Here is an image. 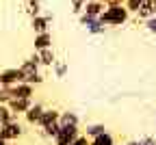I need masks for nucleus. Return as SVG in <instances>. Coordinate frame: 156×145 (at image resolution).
I'll list each match as a JSON object with an SVG mask.
<instances>
[{
    "label": "nucleus",
    "mask_w": 156,
    "mask_h": 145,
    "mask_svg": "<svg viewBox=\"0 0 156 145\" xmlns=\"http://www.w3.org/2000/svg\"><path fill=\"white\" fill-rule=\"evenodd\" d=\"M100 19L108 26V28H119L130 19V11L126 9L124 2H108L106 9L102 11Z\"/></svg>",
    "instance_id": "nucleus-1"
},
{
    "label": "nucleus",
    "mask_w": 156,
    "mask_h": 145,
    "mask_svg": "<svg viewBox=\"0 0 156 145\" xmlns=\"http://www.w3.org/2000/svg\"><path fill=\"white\" fill-rule=\"evenodd\" d=\"M41 65H39L37 61V54H33L30 58L22 61V65H20V74H22V82H30V85H41L44 82V74L41 69H39Z\"/></svg>",
    "instance_id": "nucleus-2"
},
{
    "label": "nucleus",
    "mask_w": 156,
    "mask_h": 145,
    "mask_svg": "<svg viewBox=\"0 0 156 145\" xmlns=\"http://www.w3.org/2000/svg\"><path fill=\"white\" fill-rule=\"evenodd\" d=\"M80 134H83L80 126H61L52 141H54V145H72Z\"/></svg>",
    "instance_id": "nucleus-3"
},
{
    "label": "nucleus",
    "mask_w": 156,
    "mask_h": 145,
    "mask_svg": "<svg viewBox=\"0 0 156 145\" xmlns=\"http://www.w3.org/2000/svg\"><path fill=\"white\" fill-rule=\"evenodd\" d=\"M80 26H85V30L89 35H104V30L108 28L100 17H93L87 13H80Z\"/></svg>",
    "instance_id": "nucleus-4"
},
{
    "label": "nucleus",
    "mask_w": 156,
    "mask_h": 145,
    "mask_svg": "<svg viewBox=\"0 0 156 145\" xmlns=\"http://www.w3.org/2000/svg\"><path fill=\"white\" fill-rule=\"evenodd\" d=\"M17 82H22V74H20V67H7L0 72V85L2 87H13Z\"/></svg>",
    "instance_id": "nucleus-5"
},
{
    "label": "nucleus",
    "mask_w": 156,
    "mask_h": 145,
    "mask_svg": "<svg viewBox=\"0 0 156 145\" xmlns=\"http://www.w3.org/2000/svg\"><path fill=\"white\" fill-rule=\"evenodd\" d=\"M22 123H20L17 119H11L9 123H5V126H0V134H2L7 141H13V139H20L22 136Z\"/></svg>",
    "instance_id": "nucleus-6"
},
{
    "label": "nucleus",
    "mask_w": 156,
    "mask_h": 145,
    "mask_svg": "<svg viewBox=\"0 0 156 145\" xmlns=\"http://www.w3.org/2000/svg\"><path fill=\"white\" fill-rule=\"evenodd\" d=\"M50 24H52V15H35V17H30V26H33V30L35 33H46V30H50Z\"/></svg>",
    "instance_id": "nucleus-7"
},
{
    "label": "nucleus",
    "mask_w": 156,
    "mask_h": 145,
    "mask_svg": "<svg viewBox=\"0 0 156 145\" xmlns=\"http://www.w3.org/2000/svg\"><path fill=\"white\" fill-rule=\"evenodd\" d=\"M44 111H46V106H44V104H39V102H33V106L24 113L26 123H30V126H37L39 119H41V115H44Z\"/></svg>",
    "instance_id": "nucleus-8"
},
{
    "label": "nucleus",
    "mask_w": 156,
    "mask_h": 145,
    "mask_svg": "<svg viewBox=\"0 0 156 145\" xmlns=\"http://www.w3.org/2000/svg\"><path fill=\"white\" fill-rule=\"evenodd\" d=\"M30 106H33V100H28V97H13L9 102V108L13 115H24Z\"/></svg>",
    "instance_id": "nucleus-9"
},
{
    "label": "nucleus",
    "mask_w": 156,
    "mask_h": 145,
    "mask_svg": "<svg viewBox=\"0 0 156 145\" xmlns=\"http://www.w3.org/2000/svg\"><path fill=\"white\" fill-rule=\"evenodd\" d=\"M37 54V61H39V65H44V67H52L54 65V61H56V54L52 48H44V50H35Z\"/></svg>",
    "instance_id": "nucleus-10"
},
{
    "label": "nucleus",
    "mask_w": 156,
    "mask_h": 145,
    "mask_svg": "<svg viewBox=\"0 0 156 145\" xmlns=\"http://www.w3.org/2000/svg\"><path fill=\"white\" fill-rule=\"evenodd\" d=\"M33 95H35V85H30V82H17V85H13V97L33 100Z\"/></svg>",
    "instance_id": "nucleus-11"
},
{
    "label": "nucleus",
    "mask_w": 156,
    "mask_h": 145,
    "mask_svg": "<svg viewBox=\"0 0 156 145\" xmlns=\"http://www.w3.org/2000/svg\"><path fill=\"white\" fill-rule=\"evenodd\" d=\"M104 9H106V2H102V0H87V2H85V9H83V13L93 15V17H100Z\"/></svg>",
    "instance_id": "nucleus-12"
},
{
    "label": "nucleus",
    "mask_w": 156,
    "mask_h": 145,
    "mask_svg": "<svg viewBox=\"0 0 156 145\" xmlns=\"http://www.w3.org/2000/svg\"><path fill=\"white\" fill-rule=\"evenodd\" d=\"M35 50H44V48H52V33H35V41H33Z\"/></svg>",
    "instance_id": "nucleus-13"
},
{
    "label": "nucleus",
    "mask_w": 156,
    "mask_h": 145,
    "mask_svg": "<svg viewBox=\"0 0 156 145\" xmlns=\"http://www.w3.org/2000/svg\"><path fill=\"white\" fill-rule=\"evenodd\" d=\"M152 15H156V2L154 0H143V5L139 7V11H136V17L145 22V19L152 17Z\"/></svg>",
    "instance_id": "nucleus-14"
},
{
    "label": "nucleus",
    "mask_w": 156,
    "mask_h": 145,
    "mask_svg": "<svg viewBox=\"0 0 156 145\" xmlns=\"http://www.w3.org/2000/svg\"><path fill=\"white\" fill-rule=\"evenodd\" d=\"M67 72H69V63H67V61H63V58H56L54 65H52L54 78H56V80H63V78L67 76Z\"/></svg>",
    "instance_id": "nucleus-15"
},
{
    "label": "nucleus",
    "mask_w": 156,
    "mask_h": 145,
    "mask_svg": "<svg viewBox=\"0 0 156 145\" xmlns=\"http://www.w3.org/2000/svg\"><path fill=\"white\" fill-rule=\"evenodd\" d=\"M58 117H61V111H56V108H46L37 126H39V128H44V126H48V123H54V121H58Z\"/></svg>",
    "instance_id": "nucleus-16"
},
{
    "label": "nucleus",
    "mask_w": 156,
    "mask_h": 145,
    "mask_svg": "<svg viewBox=\"0 0 156 145\" xmlns=\"http://www.w3.org/2000/svg\"><path fill=\"white\" fill-rule=\"evenodd\" d=\"M58 123H61V126H80V119H78V115L74 111H61Z\"/></svg>",
    "instance_id": "nucleus-17"
},
{
    "label": "nucleus",
    "mask_w": 156,
    "mask_h": 145,
    "mask_svg": "<svg viewBox=\"0 0 156 145\" xmlns=\"http://www.w3.org/2000/svg\"><path fill=\"white\" fill-rule=\"evenodd\" d=\"M89 145H115V136H113V134L106 130V132H102V134L93 136Z\"/></svg>",
    "instance_id": "nucleus-18"
},
{
    "label": "nucleus",
    "mask_w": 156,
    "mask_h": 145,
    "mask_svg": "<svg viewBox=\"0 0 156 145\" xmlns=\"http://www.w3.org/2000/svg\"><path fill=\"white\" fill-rule=\"evenodd\" d=\"M102 132H106V126H104V123H87V128H85V134H87L89 139L102 134Z\"/></svg>",
    "instance_id": "nucleus-19"
},
{
    "label": "nucleus",
    "mask_w": 156,
    "mask_h": 145,
    "mask_svg": "<svg viewBox=\"0 0 156 145\" xmlns=\"http://www.w3.org/2000/svg\"><path fill=\"white\" fill-rule=\"evenodd\" d=\"M11 119H15V115L11 113L9 104H0V126H5V123H9Z\"/></svg>",
    "instance_id": "nucleus-20"
},
{
    "label": "nucleus",
    "mask_w": 156,
    "mask_h": 145,
    "mask_svg": "<svg viewBox=\"0 0 156 145\" xmlns=\"http://www.w3.org/2000/svg\"><path fill=\"white\" fill-rule=\"evenodd\" d=\"M13 100V87H2L0 85V104H9Z\"/></svg>",
    "instance_id": "nucleus-21"
},
{
    "label": "nucleus",
    "mask_w": 156,
    "mask_h": 145,
    "mask_svg": "<svg viewBox=\"0 0 156 145\" xmlns=\"http://www.w3.org/2000/svg\"><path fill=\"white\" fill-rule=\"evenodd\" d=\"M26 13L30 17L39 15V13H41V2H37V0H28V2H26Z\"/></svg>",
    "instance_id": "nucleus-22"
},
{
    "label": "nucleus",
    "mask_w": 156,
    "mask_h": 145,
    "mask_svg": "<svg viewBox=\"0 0 156 145\" xmlns=\"http://www.w3.org/2000/svg\"><path fill=\"white\" fill-rule=\"evenodd\" d=\"M58 128H61V123L54 121V123H48V126H44V128H41V132H44L46 136L54 139V136H56V132H58Z\"/></svg>",
    "instance_id": "nucleus-23"
},
{
    "label": "nucleus",
    "mask_w": 156,
    "mask_h": 145,
    "mask_svg": "<svg viewBox=\"0 0 156 145\" xmlns=\"http://www.w3.org/2000/svg\"><path fill=\"white\" fill-rule=\"evenodd\" d=\"M124 5H126V9H128L130 13H134V15H136L139 7L143 5V0H124Z\"/></svg>",
    "instance_id": "nucleus-24"
},
{
    "label": "nucleus",
    "mask_w": 156,
    "mask_h": 145,
    "mask_svg": "<svg viewBox=\"0 0 156 145\" xmlns=\"http://www.w3.org/2000/svg\"><path fill=\"white\" fill-rule=\"evenodd\" d=\"M143 26H145V30L147 33H152V35H156V15H152V17H147L145 22H143Z\"/></svg>",
    "instance_id": "nucleus-25"
},
{
    "label": "nucleus",
    "mask_w": 156,
    "mask_h": 145,
    "mask_svg": "<svg viewBox=\"0 0 156 145\" xmlns=\"http://www.w3.org/2000/svg\"><path fill=\"white\" fill-rule=\"evenodd\" d=\"M69 2H72V11L80 15L83 9H85V2H87V0H69Z\"/></svg>",
    "instance_id": "nucleus-26"
},
{
    "label": "nucleus",
    "mask_w": 156,
    "mask_h": 145,
    "mask_svg": "<svg viewBox=\"0 0 156 145\" xmlns=\"http://www.w3.org/2000/svg\"><path fill=\"white\" fill-rule=\"evenodd\" d=\"M89 143H91V139H89L87 134H80V136H78V139H76L72 145H89Z\"/></svg>",
    "instance_id": "nucleus-27"
},
{
    "label": "nucleus",
    "mask_w": 156,
    "mask_h": 145,
    "mask_svg": "<svg viewBox=\"0 0 156 145\" xmlns=\"http://www.w3.org/2000/svg\"><path fill=\"white\" fill-rule=\"evenodd\" d=\"M0 145H7V139H5L2 134H0Z\"/></svg>",
    "instance_id": "nucleus-28"
},
{
    "label": "nucleus",
    "mask_w": 156,
    "mask_h": 145,
    "mask_svg": "<svg viewBox=\"0 0 156 145\" xmlns=\"http://www.w3.org/2000/svg\"><path fill=\"white\" fill-rule=\"evenodd\" d=\"M102 2H106V5H108V2H124V0H102Z\"/></svg>",
    "instance_id": "nucleus-29"
},
{
    "label": "nucleus",
    "mask_w": 156,
    "mask_h": 145,
    "mask_svg": "<svg viewBox=\"0 0 156 145\" xmlns=\"http://www.w3.org/2000/svg\"><path fill=\"white\" fill-rule=\"evenodd\" d=\"M37 2H41V5H44V0H37Z\"/></svg>",
    "instance_id": "nucleus-30"
},
{
    "label": "nucleus",
    "mask_w": 156,
    "mask_h": 145,
    "mask_svg": "<svg viewBox=\"0 0 156 145\" xmlns=\"http://www.w3.org/2000/svg\"><path fill=\"white\" fill-rule=\"evenodd\" d=\"M154 2H156V0H154Z\"/></svg>",
    "instance_id": "nucleus-31"
}]
</instances>
